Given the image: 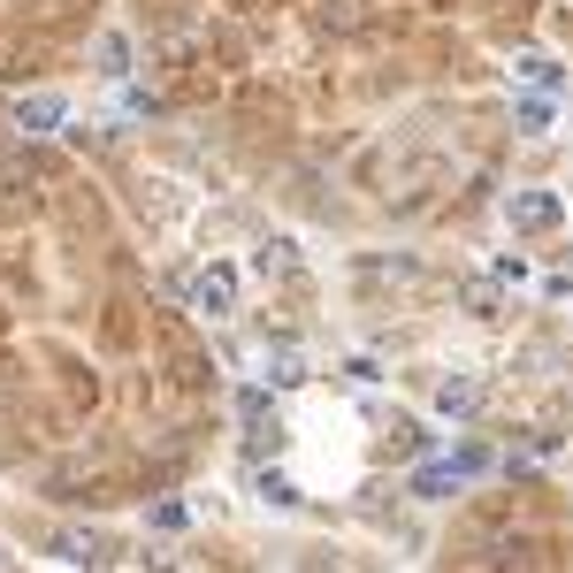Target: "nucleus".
<instances>
[{"label":"nucleus","instance_id":"0eeeda50","mask_svg":"<svg viewBox=\"0 0 573 573\" xmlns=\"http://www.w3.org/2000/svg\"><path fill=\"white\" fill-rule=\"evenodd\" d=\"M443 414H474V383H451L443 390Z\"/></svg>","mask_w":573,"mask_h":573},{"label":"nucleus","instance_id":"7ed1b4c3","mask_svg":"<svg viewBox=\"0 0 573 573\" xmlns=\"http://www.w3.org/2000/svg\"><path fill=\"white\" fill-rule=\"evenodd\" d=\"M505 222H513L520 238H536V230H559V199H551V191H520V199L505 207Z\"/></svg>","mask_w":573,"mask_h":573},{"label":"nucleus","instance_id":"f257e3e1","mask_svg":"<svg viewBox=\"0 0 573 573\" xmlns=\"http://www.w3.org/2000/svg\"><path fill=\"white\" fill-rule=\"evenodd\" d=\"M54 559H62V566H85V573H108L123 559V543L100 536V528H54Z\"/></svg>","mask_w":573,"mask_h":573},{"label":"nucleus","instance_id":"423d86ee","mask_svg":"<svg viewBox=\"0 0 573 573\" xmlns=\"http://www.w3.org/2000/svg\"><path fill=\"white\" fill-rule=\"evenodd\" d=\"M520 77H528V85H559V62H551V54H528Z\"/></svg>","mask_w":573,"mask_h":573},{"label":"nucleus","instance_id":"f03ea898","mask_svg":"<svg viewBox=\"0 0 573 573\" xmlns=\"http://www.w3.org/2000/svg\"><path fill=\"white\" fill-rule=\"evenodd\" d=\"M184 298H191L199 313H230V298H238V268H230V261H214L199 284H184Z\"/></svg>","mask_w":573,"mask_h":573},{"label":"nucleus","instance_id":"39448f33","mask_svg":"<svg viewBox=\"0 0 573 573\" xmlns=\"http://www.w3.org/2000/svg\"><path fill=\"white\" fill-rule=\"evenodd\" d=\"M261 276H276V284L298 276V253H290V245H268V253H261Z\"/></svg>","mask_w":573,"mask_h":573},{"label":"nucleus","instance_id":"20e7f679","mask_svg":"<svg viewBox=\"0 0 573 573\" xmlns=\"http://www.w3.org/2000/svg\"><path fill=\"white\" fill-rule=\"evenodd\" d=\"M15 115H23V131H54L62 123V100H23Z\"/></svg>","mask_w":573,"mask_h":573}]
</instances>
